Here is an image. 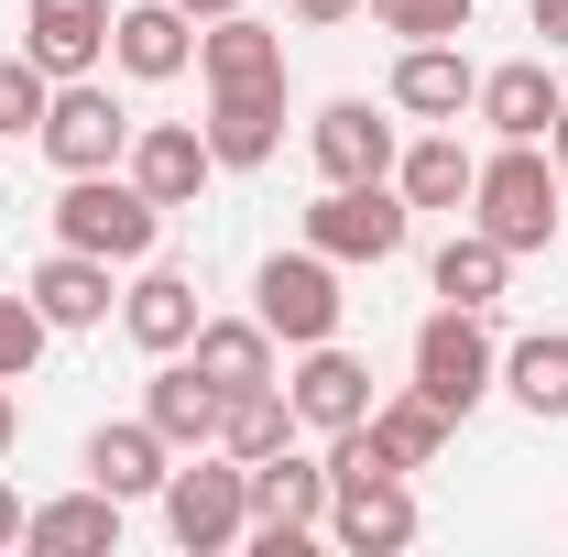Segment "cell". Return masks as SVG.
<instances>
[{
    "mask_svg": "<svg viewBox=\"0 0 568 557\" xmlns=\"http://www.w3.org/2000/svg\"><path fill=\"white\" fill-rule=\"evenodd\" d=\"M547 153H558V164H568V110H558V132H547Z\"/></svg>",
    "mask_w": 568,
    "mask_h": 557,
    "instance_id": "38",
    "label": "cell"
},
{
    "mask_svg": "<svg viewBox=\"0 0 568 557\" xmlns=\"http://www.w3.org/2000/svg\"><path fill=\"white\" fill-rule=\"evenodd\" d=\"M132 110H121V99H110V88H99V77H55V99H44V164H55V175H99V164H121V153H132Z\"/></svg>",
    "mask_w": 568,
    "mask_h": 557,
    "instance_id": "7",
    "label": "cell"
},
{
    "mask_svg": "<svg viewBox=\"0 0 568 557\" xmlns=\"http://www.w3.org/2000/svg\"><path fill=\"white\" fill-rule=\"evenodd\" d=\"M197 77L209 88H284V33L252 22V11H219L209 33H197Z\"/></svg>",
    "mask_w": 568,
    "mask_h": 557,
    "instance_id": "22",
    "label": "cell"
},
{
    "mask_svg": "<svg viewBox=\"0 0 568 557\" xmlns=\"http://www.w3.org/2000/svg\"><path fill=\"white\" fill-rule=\"evenodd\" d=\"M493 383H503V340L481 328V306H437L416 328V394L448 405V416H470Z\"/></svg>",
    "mask_w": 568,
    "mask_h": 557,
    "instance_id": "6",
    "label": "cell"
},
{
    "mask_svg": "<svg viewBox=\"0 0 568 557\" xmlns=\"http://www.w3.org/2000/svg\"><path fill=\"white\" fill-rule=\"evenodd\" d=\"M317 536L351 547V557H394V547H416V492L405 482H351V492H328Z\"/></svg>",
    "mask_w": 568,
    "mask_h": 557,
    "instance_id": "20",
    "label": "cell"
},
{
    "mask_svg": "<svg viewBox=\"0 0 568 557\" xmlns=\"http://www.w3.org/2000/svg\"><path fill=\"white\" fill-rule=\"evenodd\" d=\"M405 230H416V209H405L394 175H372V186H328V198L306 209V241H317L328 263H394Z\"/></svg>",
    "mask_w": 568,
    "mask_h": 557,
    "instance_id": "8",
    "label": "cell"
},
{
    "mask_svg": "<svg viewBox=\"0 0 568 557\" xmlns=\"http://www.w3.org/2000/svg\"><path fill=\"white\" fill-rule=\"evenodd\" d=\"M284 394H295V426L306 437H339V426H361L383 394H372V361H351L339 340L295 350V372H284Z\"/></svg>",
    "mask_w": 568,
    "mask_h": 557,
    "instance_id": "10",
    "label": "cell"
},
{
    "mask_svg": "<svg viewBox=\"0 0 568 557\" xmlns=\"http://www.w3.org/2000/svg\"><path fill=\"white\" fill-rule=\"evenodd\" d=\"M22 547L33 557H121V492H55V503H33L22 514Z\"/></svg>",
    "mask_w": 568,
    "mask_h": 557,
    "instance_id": "19",
    "label": "cell"
},
{
    "mask_svg": "<svg viewBox=\"0 0 568 557\" xmlns=\"http://www.w3.org/2000/svg\"><path fill=\"white\" fill-rule=\"evenodd\" d=\"M295 437H306V426H295V394H284V383H252V394L219 405V448H230L241 470L274 459V448H295Z\"/></svg>",
    "mask_w": 568,
    "mask_h": 557,
    "instance_id": "28",
    "label": "cell"
},
{
    "mask_svg": "<svg viewBox=\"0 0 568 557\" xmlns=\"http://www.w3.org/2000/svg\"><path fill=\"white\" fill-rule=\"evenodd\" d=\"M503 394L536 426H568V328H536V340L503 350Z\"/></svg>",
    "mask_w": 568,
    "mask_h": 557,
    "instance_id": "27",
    "label": "cell"
},
{
    "mask_svg": "<svg viewBox=\"0 0 568 557\" xmlns=\"http://www.w3.org/2000/svg\"><path fill=\"white\" fill-rule=\"evenodd\" d=\"M536 33H547V55H568V0H536Z\"/></svg>",
    "mask_w": 568,
    "mask_h": 557,
    "instance_id": "34",
    "label": "cell"
},
{
    "mask_svg": "<svg viewBox=\"0 0 568 557\" xmlns=\"http://www.w3.org/2000/svg\"><path fill=\"white\" fill-rule=\"evenodd\" d=\"M383 99H394L405 121H470V99H481V67H470L459 44H405Z\"/></svg>",
    "mask_w": 568,
    "mask_h": 557,
    "instance_id": "17",
    "label": "cell"
},
{
    "mask_svg": "<svg viewBox=\"0 0 568 557\" xmlns=\"http://www.w3.org/2000/svg\"><path fill=\"white\" fill-rule=\"evenodd\" d=\"M44 99H55V77L33 67V55H0V142L44 132Z\"/></svg>",
    "mask_w": 568,
    "mask_h": 557,
    "instance_id": "31",
    "label": "cell"
},
{
    "mask_svg": "<svg viewBox=\"0 0 568 557\" xmlns=\"http://www.w3.org/2000/svg\"><path fill=\"white\" fill-rule=\"evenodd\" d=\"M317 525H328V459H306V448H274V459H252V557H306L317 547Z\"/></svg>",
    "mask_w": 568,
    "mask_h": 557,
    "instance_id": "5",
    "label": "cell"
},
{
    "mask_svg": "<svg viewBox=\"0 0 568 557\" xmlns=\"http://www.w3.org/2000/svg\"><path fill=\"white\" fill-rule=\"evenodd\" d=\"M284 11H295V22H306V33H328V22H351L361 0H284Z\"/></svg>",
    "mask_w": 568,
    "mask_h": 557,
    "instance_id": "33",
    "label": "cell"
},
{
    "mask_svg": "<svg viewBox=\"0 0 568 557\" xmlns=\"http://www.w3.org/2000/svg\"><path fill=\"white\" fill-rule=\"evenodd\" d=\"M426 284H437V306H481V317H493L503 284H514V252H503L493 230H459V241L426 263Z\"/></svg>",
    "mask_w": 568,
    "mask_h": 557,
    "instance_id": "26",
    "label": "cell"
},
{
    "mask_svg": "<svg viewBox=\"0 0 568 557\" xmlns=\"http://www.w3.org/2000/svg\"><path fill=\"white\" fill-rule=\"evenodd\" d=\"M448 426H459V416H448V405H426L416 383L372 405V437H383V459H394L405 482H416V470H437V448H448Z\"/></svg>",
    "mask_w": 568,
    "mask_h": 557,
    "instance_id": "29",
    "label": "cell"
},
{
    "mask_svg": "<svg viewBox=\"0 0 568 557\" xmlns=\"http://www.w3.org/2000/svg\"><path fill=\"white\" fill-rule=\"evenodd\" d=\"M44 340H55L44 306H33V295H0V383H22V372L44 361Z\"/></svg>",
    "mask_w": 568,
    "mask_h": 557,
    "instance_id": "32",
    "label": "cell"
},
{
    "mask_svg": "<svg viewBox=\"0 0 568 557\" xmlns=\"http://www.w3.org/2000/svg\"><path fill=\"white\" fill-rule=\"evenodd\" d=\"M470 230H493L503 252H547V241L568 230L558 153H547V142H503L493 164L470 175Z\"/></svg>",
    "mask_w": 568,
    "mask_h": 557,
    "instance_id": "1",
    "label": "cell"
},
{
    "mask_svg": "<svg viewBox=\"0 0 568 557\" xmlns=\"http://www.w3.org/2000/svg\"><path fill=\"white\" fill-rule=\"evenodd\" d=\"M470 175H481V153L448 132V121H437L426 142H405V153H394V186H405V209H470Z\"/></svg>",
    "mask_w": 568,
    "mask_h": 557,
    "instance_id": "25",
    "label": "cell"
},
{
    "mask_svg": "<svg viewBox=\"0 0 568 557\" xmlns=\"http://www.w3.org/2000/svg\"><path fill=\"white\" fill-rule=\"evenodd\" d=\"M121 175H132L142 198L175 219V209H197V198H209L219 153H209V132H197V121H142V132H132V153H121Z\"/></svg>",
    "mask_w": 568,
    "mask_h": 557,
    "instance_id": "9",
    "label": "cell"
},
{
    "mask_svg": "<svg viewBox=\"0 0 568 557\" xmlns=\"http://www.w3.org/2000/svg\"><path fill=\"white\" fill-rule=\"evenodd\" d=\"M121 328H132V350H186L197 340V284L175 274V263H132V295H121Z\"/></svg>",
    "mask_w": 568,
    "mask_h": 557,
    "instance_id": "21",
    "label": "cell"
},
{
    "mask_svg": "<svg viewBox=\"0 0 568 557\" xmlns=\"http://www.w3.org/2000/svg\"><path fill=\"white\" fill-rule=\"evenodd\" d=\"M55 241H67V252H99V263H153L164 209L142 198L121 164H99V175H67V198H55Z\"/></svg>",
    "mask_w": 568,
    "mask_h": 557,
    "instance_id": "3",
    "label": "cell"
},
{
    "mask_svg": "<svg viewBox=\"0 0 568 557\" xmlns=\"http://www.w3.org/2000/svg\"><path fill=\"white\" fill-rule=\"evenodd\" d=\"M219 405H230V394H219L186 350H164V372L142 383V416H153V437H164L175 459H186V448H219Z\"/></svg>",
    "mask_w": 568,
    "mask_h": 557,
    "instance_id": "15",
    "label": "cell"
},
{
    "mask_svg": "<svg viewBox=\"0 0 568 557\" xmlns=\"http://www.w3.org/2000/svg\"><path fill=\"white\" fill-rule=\"evenodd\" d=\"M568 110V88L547 77V55H514V67H481V99H470V121L493 142H547Z\"/></svg>",
    "mask_w": 568,
    "mask_h": 557,
    "instance_id": "12",
    "label": "cell"
},
{
    "mask_svg": "<svg viewBox=\"0 0 568 557\" xmlns=\"http://www.w3.org/2000/svg\"><path fill=\"white\" fill-rule=\"evenodd\" d=\"M22 514H33V503H22V492L0 482V547H22Z\"/></svg>",
    "mask_w": 568,
    "mask_h": 557,
    "instance_id": "35",
    "label": "cell"
},
{
    "mask_svg": "<svg viewBox=\"0 0 568 557\" xmlns=\"http://www.w3.org/2000/svg\"><path fill=\"white\" fill-rule=\"evenodd\" d=\"M175 11H186V22H219V11H241V0H175Z\"/></svg>",
    "mask_w": 568,
    "mask_h": 557,
    "instance_id": "36",
    "label": "cell"
},
{
    "mask_svg": "<svg viewBox=\"0 0 568 557\" xmlns=\"http://www.w3.org/2000/svg\"><path fill=\"white\" fill-rule=\"evenodd\" d=\"M558 198H568V164H558Z\"/></svg>",
    "mask_w": 568,
    "mask_h": 557,
    "instance_id": "39",
    "label": "cell"
},
{
    "mask_svg": "<svg viewBox=\"0 0 568 557\" xmlns=\"http://www.w3.org/2000/svg\"><path fill=\"white\" fill-rule=\"evenodd\" d=\"M11 437H22V405H11V383H0V448H11Z\"/></svg>",
    "mask_w": 568,
    "mask_h": 557,
    "instance_id": "37",
    "label": "cell"
},
{
    "mask_svg": "<svg viewBox=\"0 0 568 557\" xmlns=\"http://www.w3.org/2000/svg\"><path fill=\"white\" fill-rule=\"evenodd\" d=\"M306 153H317V175L328 186H372V175H394V110H372V99H328L317 121H306Z\"/></svg>",
    "mask_w": 568,
    "mask_h": 557,
    "instance_id": "11",
    "label": "cell"
},
{
    "mask_svg": "<svg viewBox=\"0 0 568 557\" xmlns=\"http://www.w3.org/2000/svg\"><path fill=\"white\" fill-rule=\"evenodd\" d=\"M164 470H175V448L153 437V416H110L99 437H88V482H99V492H121V503L164 492Z\"/></svg>",
    "mask_w": 568,
    "mask_h": 557,
    "instance_id": "24",
    "label": "cell"
},
{
    "mask_svg": "<svg viewBox=\"0 0 568 557\" xmlns=\"http://www.w3.org/2000/svg\"><path fill=\"white\" fill-rule=\"evenodd\" d=\"M339 263L317 252V241H295V252H274L263 274H252V317L274 328L284 350H317V340H339Z\"/></svg>",
    "mask_w": 568,
    "mask_h": 557,
    "instance_id": "4",
    "label": "cell"
},
{
    "mask_svg": "<svg viewBox=\"0 0 568 557\" xmlns=\"http://www.w3.org/2000/svg\"><path fill=\"white\" fill-rule=\"evenodd\" d=\"M110 67L142 77V88H164V77L197 67V22L175 11V0H132L121 22H110Z\"/></svg>",
    "mask_w": 568,
    "mask_h": 557,
    "instance_id": "16",
    "label": "cell"
},
{
    "mask_svg": "<svg viewBox=\"0 0 568 557\" xmlns=\"http://www.w3.org/2000/svg\"><path fill=\"white\" fill-rule=\"evenodd\" d=\"M186 361L209 372L219 394H252V383H284V361H274V328H263V317H197Z\"/></svg>",
    "mask_w": 568,
    "mask_h": 557,
    "instance_id": "23",
    "label": "cell"
},
{
    "mask_svg": "<svg viewBox=\"0 0 568 557\" xmlns=\"http://www.w3.org/2000/svg\"><path fill=\"white\" fill-rule=\"evenodd\" d=\"M383 33H405V44H459L470 33V0H361Z\"/></svg>",
    "mask_w": 568,
    "mask_h": 557,
    "instance_id": "30",
    "label": "cell"
},
{
    "mask_svg": "<svg viewBox=\"0 0 568 557\" xmlns=\"http://www.w3.org/2000/svg\"><path fill=\"white\" fill-rule=\"evenodd\" d=\"M209 153L219 175H252V164H274L284 153V88H209Z\"/></svg>",
    "mask_w": 568,
    "mask_h": 557,
    "instance_id": "14",
    "label": "cell"
},
{
    "mask_svg": "<svg viewBox=\"0 0 568 557\" xmlns=\"http://www.w3.org/2000/svg\"><path fill=\"white\" fill-rule=\"evenodd\" d=\"M153 503H164V536H175L186 557H230L241 536H252V470H241L230 448H186Z\"/></svg>",
    "mask_w": 568,
    "mask_h": 557,
    "instance_id": "2",
    "label": "cell"
},
{
    "mask_svg": "<svg viewBox=\"0 0 568 557\" xmlns=\"http://www.w3.org/2000/svg\"><path fill=\"white\" fill-rule=\"evenodd\" d=\"M110 274H121V263H99V252H67V241H55V252L22 274V295L44 306V328H110V295H121Z\"/></svg>",
    "mask_w": 568,
    "mask_h": 557,
    "instance_id": "18",
    "label": "cell"
},
{
    "mask_svg": "<svg viewBox=\"0 0 568 557\" xmlns=\"http://www.w3.org/2000/svg\"><path fill=\"white\" fill-rule=\"evenodd\" d=\"M110 0H22V55L44 77H99V55H110Z\"/></svg>",
    "mask_w": 568,
    "mask_h": 557,
    "instance_id": "13",
    "label": "cell"
}]
</instances>
